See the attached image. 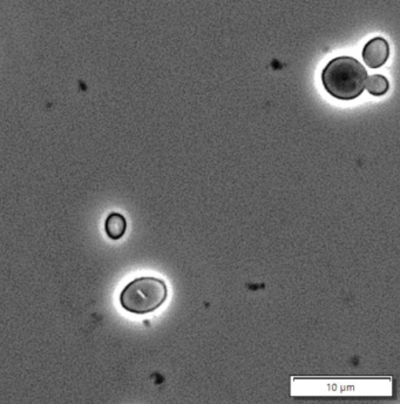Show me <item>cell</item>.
<instances>
[{"mask_svg":"<svg viewBox=\"0 0 400 404\" xmlns=\"http://www.w3.org/2000/svg\"><path fill=\"white\" fill-rule=\"evenodd\" d=\"M167 285L162 280L145 276L133 280L120 294L122 308L133 314L152 313L167 300Z\"/></svg>","mask_w":400,"mask_h":404,"instance_id":"cell-2","label":"cell"},{"mask_svg":"<svg viewBox=\"0 0 400 404\" xmlns=\"http://www.w3.org/2000/svg\"><path fill=\"white\" fill-rule=\"evenodd\" d=\"M389 81L382 74H375L372 77L368 78L366 83V90L369 91L370 95H384L389 91Z\"/></svg>","mask_w":400,"mask_h":404,"instance_id":"cell-5","label":"cell"},{"mask_svg":"<svg viewBox=\"0 0 400 404\" xmlns=\"http://www.w3.org/2000/svg\"><path fill=\"white\" fill-rule=\"evenodd\" d=\"M368 72L352 57H338L327 64L322 73L325 91L334 98L352 100L365 90Z\"/></svg>","mask_w":400,"mask_h":404,"instance_id":"cell-1","label":"cell"},{"mask_svg":"<svg viewBox=\"0 0 400 404\" xmlns=\"http://www.w3.org/2000/svg\"><path fill=\"white\" fill-rule=\"evenodd\" d=\"M126 230H127V221L125 216L119 213H111L107 216L104 222V230L111 240L121 239L125 235Z\"/></svg>","mask_w":400,"mask_h":404,"instance_id":"cell-4","label":"cell"},{"mask_svg":"<svg viewBox=\"0 0 400 404\" xmlns=\"http://www.w3.org/2000/svg\"><path fill=\"white\" fill-rule=\"evenodd\" d=\"M390 56L389 42L382 37H377L366 42L363 49L362 57L364 63L370 69H380L387 63Z\"/></svg>","mask_w":400,"mask_h":404,"instance_id":"cell-3","label":"cell"}]
</instances>
